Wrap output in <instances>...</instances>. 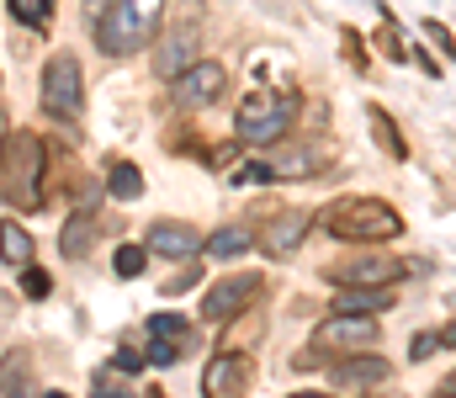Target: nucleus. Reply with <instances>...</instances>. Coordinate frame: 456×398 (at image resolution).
<instances>
[{"instance_id":"nucleus-5","label":"nucleus","mask_w":456,"mask_h":398,"mask_svg":"<svg viewBox=\"0 0 456 398\" xmlns=\"http://www.w3.org/2000/svg\"><path fill=\"white\" fill-rule=\"evenodd\" d=\"M149 32H154V21H143L127 0H112V5H107V16L96 21V48H102V53H112V59H122V53L143 48V43H149Z\"/></svg>"},{"instance_id":"nucleus-33","label":"nucleus","mask_w":456,"mask_h":398,"mask_svg":"<svg viewBox=\"0 0 456 398\" xmlns=\"http://www.w3.org/2000/svg\"><path fill=\"white\" fill-rule=\"evenodd\" d=\"M441 345H446V351H456V319L446 324V329H441Z\"/></svg>"},{"instance_id":"nucleus-23","label":"nucleus","mask_w":456,"mask_h":398,"mask_svg":"<svg viewBox=\"0 0 456 398\" xmlns=\"http://www.w3.org/2000/svg\"><path fill=\"white\" fill-rule=\"evenodd\" d=\"M0 394L5 398H32L27 378H21V361H5V367H0Z\"/></svg>"},{"instance_id":"nucleus-4","label":"nucleus","mask_w":456,"mask_h":398,"mask_svg":"<svg viewBox=\"0 0 456 398\" xmlns=\"http://www.w3.org/2000/svg\"><path fill=\"white\" fill-rule=\"evenodd\" d=\"M80 107H86L80 64H75V53H53V59L43 64V112H53V118H64V123H75V118H80Z\"/></svg>"},{"instance_id":"nucleus-30","label":"nucleus","mask_w":456,"mask_h":398,"mask_svg":"<svg viewBox=\"0 0 456 398\" xmlns=\"http://www.w3.org/2000/svg\"><path fill=\"white\" fill-rule=\"evenodd\" d=\"M127 5H133L143 21H159V11H165V0H127Z\"/></svg>"},{"instance_id":"nucleus-14","label":"nucleus","mask_w":456,"mask_h":398,"mask_svg":"<svg viewBox=\"0 0 456 398\" xmlns=\"http://www.w3.org/2000/svg\"><path fill=\"white\" fill-rule=\"evenodd\" d=\"M330 378H335L340 388H371V383H387L393 367H387L382 356H345V361H335Z\"/></svg>"},{"instance_id":"nucleus-11","label":"nucleus","mask_w":456,"mask_h":398,"mask_svg":"<svg viewBox=\"0 0 456 398\" xmlns=\"http://www.w3.org/2000/svg\"><path fill=\"white\" fill-rule=\"evenodd\" d=\"M319 340L324 345H345V351H361V345L377 340V319L371 313H330L319 324Z\"/></svg>"},{"instance_id":"nucleus-2","label":"nucleus","mask_w":456,"mask_h":398,"mask_svg":"<svg viewBox=\"0 0 456 398\" xmlns=\"http://www.w3.org/2000/svg\"><path fill=\"white\" fill-rule=\"evenodd\" d=\"M292 118H297L292 91H249L233 112V128H239L244 143H276V138H287Z\"/></svg>"},{"instance_id":"nucleus-15","label":"nucleus","mask_w":456,"mask_h":398,"mask_svg":"<svg viewBox=\"0 0 456 398\" xmlns=\"http://www.w3.org/2000/svg\"><path fill=\"white\" fill-rule=\"evenodd\" d=\"M191 53H197V37L181 27V32H170V37H165V48L154 53V69H159L165 80H175L181 69H191Z\"/></svg>"},{"instance_id":"nucleus-35","label":"nucleus","mask_w":456,"mask_h":398,"mask_svg":"<svg viewBox=\"0 0 456 398\" xmlns=\"http://www.w3.org/2000/svg\"><path fill=\"white\" fill-rule=\"evenodd\" d=\"M446 398H456V372H452V378H446Z\"/></svg>"},{"instance_id":"nucleus-10","label":"nucleus","mask_w":456,"mask_h":398,"mask_svg":"<svg viewBox=\"0 0 456 398\" xmlns=\"http://www.w3.org/2000/svg\"><path fill=\"white\" fill-rule=\"evenodd\" d=\"M398 276H403L398 256H355V261L330 265V281H340V287H393Z\"/></svg>"},{"instance_id":"nucleus-20","label":"nucleus","mask_w":456,"mask_h":398,"mask_svg":"<svg viewBox=\"0 0 456 398\" xmlns=\"http://www.w3.org/2000/svg\"><path fill=\"white\" fill-rule=\"evenodd\" d=\"M366 118H371V133H377V143L393 154V159H403L409 154V143H403V133H398V123L382 112V107H366Z\"/></svg>"},{"instance_id":"nucleus-29","label":"nucleus","mask_w":456,"mask_h":398,"mask_svg":"<svg viewBox=\"0 0 456 398\" xmlns=\"http://www.w3.org/2000/svg\"><path fill=\"white\" fill-rule=\"evenodd\" d=\"M436 345H441V335H414V361H425V356H436Z\"/></svg>"},{"instance_id":"nucleus-7","label":"nucleus","mask_w":456,"mask_h":398,"mask_svg":"<svg viewBox=\"0 0 456 398\" xmlns=\"http://www.w3.org/2000/svg\"><path fill=\"white\" fill-rule=\"evenodd\" d=\"M149 361L154 367H170V361H181L191 345H197V329H191V319H181V313H149Z\"/></svg>"},{"instance_id":"nucleus-26","label":"nucleus","mask_w":456,"mask_h":398,"mask_svg":"<svg viewBox=\"0 0 456 398\" xmlns=\"http://www.w3.org/2000/svg\"><path fill=\"white\" fill-rule=\"evenodd\" d=\"M21 292H27V297H48V271L21 265Z\"/></svg>"},{"instance_id":"nucleus-13","label":"nucleus","mask_w":456,"mask_h":398,"mask_svg":"<svg viewBox=\"0 0 456 398\" xmlns=\"http://www.w3.org/2000/svg\"><path fill=\"white\" fill-rule=\"evenodd\" d=\"M308 229H314V213H303V207L281 213V218L265 229V256H292V250L308 240Z\"/></svg>"},{"instance_id":"nucleus-18","label":"nucleus","mask_w":456,"mask_h":398,"mask_svg":"<svg viewBox=\"0 0 456 398\" xmlns=\"http://www.w3.org/2000/svg\"><path fill=\"white\" fill-rule=\"evenodd\" d=\"M0 261H11V265H32V234L21 229V223H0Z\"/></svg>"},{"instance_id":"nucleus-37","label":"nucleus","mask_w":456,"mask_h":398,"mask_svg":"<svg viewBox=\"0 0 456 398\" xmlns=\"http://www.w3.org/2000/svg\"><path fill=\"white\" fill-rule=\"evenodd\" d=\"M43 398H69V394H43Z\"/></svg>"},{"instance_id":"nucleus-19","label":"nucleus","mask_w":456,"mask_h":398,"mask_svg":"<svg viewBox=\"0 0 456 398\" xmlns=\"http://www.w3.org/2000/svg\"><path fill=\"white\" fill-rule=\"evenodd\" d=\"M202 250H208L213 261H233V256H244V250H249V229H244V223H233V229H218V234H213Z\"/></svg>"},{"instance_id":"nucleus-8","label":"nucleus","mask_w":456,"mask_h":398,"mask_svg":"<svg viewBox=\"0 0 456 398\" xmlns=\"http://www.w3.org/2000/svg\"><path fill=\"white\" fill-rule=\"evenodd\" d=\"M224 85H228V69L213 64V59H202V64H191V69L175 75V107L181 112H202V107H213L224 96Z\"/></svg>"},{"instance_id":"nucleus-32","label":"nucleus","mask_w":456,"mask_h":398,"mask_svg":"<svg viewBox=\"0 0 456 398\" xmlns=\"http://www.w3.org/2000/svg\"><path fill=\"white\" fill-rule=\"evenodd\" d=\"M107 5H112V0H91V5H86V11H91V21H102V16H107Z\"/></svg>"},{"instance_id":"nucleus-17","label":"nucleus","mask_w":456,"mask_h":398,"mask_svg":"<svg viewBox=\"0 0 456 398\" xmlns=\"http://www.w3.org/2000/svg\"><path fill=\"white\" fill-rule=\"evenodd\" d=\"M91 240H96V213H69L59 229V250L80 261V256H91Z\"/></svg>"},{"instance_id":"nucleus-36","label":"nucleus","mask_w":456,"mask_h":398,"mask_svg":"<svg viewBox=\"0 0 456 398\" xmlns=\"http://www.w3.org/2000/svg\"><path fill=\"white\" fill-rule=\"evenodd\" d=\"M292 398H330V394H292Z\"/></svg>"},{"instance_id":"nucleus-34","label":"nucleus","mask_w":456,"mask_h":398,"mask_svg":"<svg viewBox=\"0 0 456 398\" xmlns=\"http://www.w3.org/2000/svg\"><path fill=\"white\" fill-rule=\"evenodd\" d=\"M5 143H11V123H5V118H0V149H5Z\"/></svg>"},{"instance_id":"nucleus-1","label":"nucleus","mask_w":456,"mask_h":398,"mask_svg":"<svg viewBox=\"0 0 456 398\" xmlns=\"http://www.w3.org/2000/svg\"><path fill=\"white\" fill-rule=\"evenodd\" d=\"M324 229L335 240H355V245H387L403 234V218L382 197H340L324 207Z\"/></svg>"},{"instance_id":"nucleus-3","label":"nucleus","mask_w":456,"mask_h":398,"mask_svg":"<svg viewBox=\"0 0 456 398\" xmlns=\"http://www.w3.org/2000/svg\"><path fill=\"white\" fill-rule=\"evenodd\" d=\"M5 197L27 213H37L48 197H43V175H48V149L37 133H11V159H5Z\"/></svg>"},{"instance_id":"nucleus-12","label":"nucleus","mask_w":456,"mask_h":398,"mask_svg":"<svg viewBox=\"0 0 456 398\" xmlns=\"http://www.w3.org/2000/svg\"><path fill=\"white\" fill-rule=\"evenodd\" d=\"M143 250L149 256H170V261H186V256H197L202 250V240H197V229H186V223H149V234H143Z\"/></svg>"},{"instance_id":"nucleus-24","label":"nucleus","mask_w":456,"mask_h":398,"mask_svg":"<svg viewBox=\"0 0 456 398\" xmlns=\"http://www.w3.org/2000/svg\"><path fill=\"white\" fill-rule=\"evenodd\" d=\"M143 261H149V256H143V245H122V250H117V261H112V271L127 281V276H138V271H143Z\"/></svg>"},{"instance_id":"nucleus-22","label":"nucleus","mask_w":456,"mask_h":398,"mask_svg":"<svg viewBox=\"0 0 456 398\" xmlns=\"http://www.w3.org/2000/svg\"><path fill=\"white\" fill-rule=\"evenodd\" d=\"M5 5H11V16H16L21 27H43L48 11H53V0H5Z\"/></svg>"},{"instance_id":"nucleus-31","label":"nucleus","mask_w":456,"mask_h":398,"mask_svg":"<svg viewBox=\"0 0 456 398\" xmlns=\"http://www.w3.org/2000/svg\"><path fill=\"white\" fill-rule=\"evenodd\" d=\"M425 32H430V37H436V43H441V48H446V53H456L452 32H446V27H441V21H425Z\"/></svg>"},{"instance_id":"nucleus-21","label":"nucleus","mask_w":456,"mask_h":398,"mask_svg":"<svg viewBox=\"0 0 456 398\" xmlns=\"http://www.w3.org/2000/svg\"><path fill=\"white\" fill-rule=\"evenodd\" d=\"M107 191H112L117 202H133V197H143V175H138V165H112V175H107Z\"/></svg>"},{"instance_id":"nucleus-28","label":"nucleus","mask_w":456,"mask_h":398,"mask_svg":"<svg viewBox=\"0 0 456 398\" xmlns=\"http://www.w3.org/2000/svg\"><path fill=\"white\" fill-rule=\"evenodd\" d=\"M91 398H133V388H122V383H112V378H96V394Z\"/></svg>"},{"instance_id":"nucleus-25","label":"nucleus","mask_w":456,"mask_h":398,"mask_svg":"<svg viewBox=\"0 0 456 398\" xmlns=\"http://www.w3.org/2000/svg\"><path fill=\"white\" fill-rule=\"evenodd\" d=\"M377 43H382V53H387L393 64H403V59H409V43H403V32H398L393 21H387V27L377 32Z\"/></svg>"},{"instance_id":"nucleus-27","label":"nucleus","mask_w":456,"mask_h":398,"mask_svg":"<svg viewBox=\"0 0 456 398\" xmlns=\"http://www.w3.org/2000/svg\"><path fill=\"white\" fill-rule=\"evenodd\" d=\"M112 367H117V372H138V367H143V351H133V345H122V351L112 356Z\"/></svg>"},{"instance_id":"nucleus-16","label":"nucleus","mask_w":456,"mask_h":398,"mask_svg":"<svg viewBox=\"0 0 456 398\" xmlns=\"http://www.w3.org/2000/svg\"><path fill=\"white\" fill-rule=\"evenodd\" d=\"M398 297L387 292V287H345L340 297H335V313H382V308H393Z\"/></svg>"},{"instance_id":"nucleus-9","label":"nucleus","mask_w":456,"mask_h":398,"mask_svg":"<svg viewBox=\"0 0 456 398\" xmlns=\"http://www.w3.org/2000/svg\"><path fill=\"white\" fill-rule=\"evenodd\" d=\"M249 378H255V361L239 356V351H224L202 372V398H244L249 394Z\"/></svg>"},{"instance_id":"nucleus-6","label":"nucleus","mask_w":456,"mask_h":398,"mask_svg":"<svg viewBox=\"0 0 456 398\" xmlns=\"http://www.w3.org/2000/svg\"><path fill=\"white\" fill-rule=\"evenodd\" d=\"M260 292H265V276H260V271H233V276H224L218 287H208L202 319H208V324H224V319H233V313H244Z\"/></svg>"}]
</instances>
